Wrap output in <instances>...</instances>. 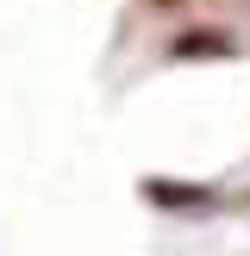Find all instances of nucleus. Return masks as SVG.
<instances>
[]
</instances>
